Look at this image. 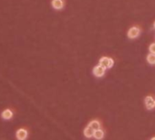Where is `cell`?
<instances>
[{"instance_id": "obj_4", "label": "cell", "mask_w": 155, "mask_h": 140, "mask_svg": "<svg viewBox=\"0 0 155 140\" xmlns=\"http://www.w3.org/2000/svg\"><path fill=\"white\" fill-rule=\"evenodd\" d=\"M105 71H106V69L104 67L98 65L93 68V75L95 76H97V78H101V76H103L105 75Z\"/></svg>"}, {"instance_id": "obj_12", "label": "cell", "mask_w": 155, "mask_h": 140, "mask_svg": "<svg viewBox=\"0 0 155 140\" xmlns=\"http://www.w3.org/2000/svg\"><path fill=\"white\" fill-rule=\"evenodd\" d=\"M149 51L151 54H154L155 55V43H152L149 46Z\"/></svg>"}, {"instance_id": "obj_3", "label": "cell", "mask_w": 155, "mask_h": 140, "mask_svg": "<svg viewBox=\"0 0 155 140\" xmlns=\"http://www.w3.org/2000/svg\"><path fill=\"white\" fill-rule=\"evenodd\" d=\"M144 103H145V106H146V108L149 109V110H152L155 108V99L151 96H148L145 97L144 99Z\"/></svg>"}, {"instance_id": "obj_8", "label": "cell", "mask_w": 155, "mask_h": 140, "mask_svg": "<svg viewBox=\"0 0 155 140\" xmlns=\"http://www.w3.org/2000/svg\"><path fill=\"white\" fill-rule=\"evenodd\" d=\"M93 136H94L95 139L101 140V139L104 137V132H103V130H101V129L95 130V131H94V134H93Z\"/></svg>"}, {"instance_id": "obj_14", "label": "cell", "mask_w": 155, "mask_h": 140, "mask_svg": "<svg viewBox=\"0 0 155 140\" xmlns=\"http://www.w3.org/2000/svg\"><path fill=\"white\" fill-rule=\"evenodd\" d=\"M153 28H154V29H155V22H154V24H153Z\"/></svg>"}, {"instance_id": "obj_9", "label": "cell", "mask_w": 155, "mask_h": 140, "mask_svg": "<svg viewBox=\"0 0 155 140\" xmlns=\"http://www.w3.org/2000/svg\"><path fill=\"white\" fill-rule=\"evenodd\" d=\"M89 126L90 127V128H92L94 131H95V130H98V129H100V122L97 121V120L91 121V122L89 124Z\"/></svg>"}, {"instance_id": "obj_1", "label": "cell", "mask_w": 155, "mask_h": 140, "mask_svg": "<svg viewBox=\"0 0 155 140\" xmlns=\"http://www.w3.org/2000/svg\"><path fill=\"white\" fill-rule=\"evenodd\" d=\"M100 64L99 65L101 66L102 67H104L105 69L107 68H111L114 65V60L111 57H103L100 59Z\"/></svg>"}, {"instance_id": "obj_10", "label": "cell", "mask_w": 155, "mask_h": 140, "mask_svg": "<svg viewBox=\"0 0 155 140\" xmlns=\"http://www.w3.org/2000/svg\"><path fill=\"white\" fill-rule=\"evenodd\" d=\"M93 134H94V130L92 128H90V127L88 125L86 128L84 129V136L88 138H90L93 136Z\"/></svg>"}, {"instance_id": "obj_6", "label": "cell", "mask_w": 155, "mask_h": 140, "mask_svg": "<svg viewBox=\"0 0 155 140\" xmlns=\"http://www.w3.org/2000/svg\"><path fill=\"white\" fill-rule=\"evenodd\" d=\"M51 6L56 10H61L64 7V2L63 0H52Z\"/></svg>"}, {"instance_id": "obj_11", "label": "cell", "mask_w": 155, "mask_h": 140, "mask_svg": "<svg viewBox=\"0 0 155 140\" xmlns=\"http://www.w3.org/2000/svg\"><path fill=\"white\" fill-rule=\"evenodd\" d=\"M147 62L150 64V65H155V55L154 54H149L146 57Z\"/></svg>"}, {"instance_id": "obj_13", "label": "cell", "mask_w": 155, "mask_h": 140, "mask_svg": "<svg viewBox=\"0 0 155 140\" xmlns=\"http://www.w3.org/2000/svg\"><path fill=\"white\" fill-rule=\"evenodd\" d=\"M151 140H155V136H154V137H152V138H151Z\"/></svg>"}, {"instance_id": "obj_7", "label": "cell", "mask_w": 155, "mask_h": 140, "mask_svg": "<svg viewBox=\"0 0 155 140\" xmlns=\"http://www.w3.org/2000/svg\"><path fill=\"white\" fill-rule=\"evenodd\" d=\"M1 116H2V118H3L4 119L8 120V119H10L12 117H13V112H12L10 109H6V110H4V111L2 112Z\"/></svg>"}, {"instance_id": "obj_5", "label": "cell", "mask_w": 155, "mask_h": 140, "mask_svg": "<svg viewBox=\"0 0 155 140\" xmlns=\"http://www.w3.org/2000/svg\"><path fill=\"white\" fill-rule=\"evenodd\" d=\"M16 136L18 140H26L28 137V131L24 128H20L17 131Z\"/></svg>"}, {"instance_id": "obj_2", "label": "cell", "mask_w": 155, "mask_h": 140, "mask_svg": "<svg viewBox=\"0 0 155 140\" xmlns=\"http://www.w3.org/2000/svg\"><path fill=\"white\" fill-rule=\"evenodd\" d=\"M140 30L138 27H132L129 29L127 35H128V37L130 38V39H134V38L140 36Z\"/></svg>"}]
</instances>
